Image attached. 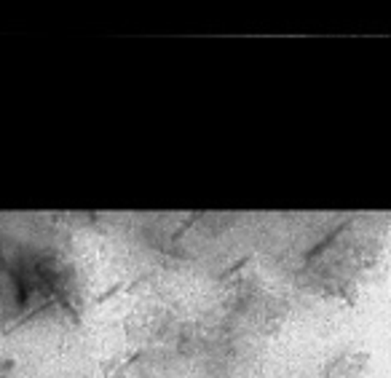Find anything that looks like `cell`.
<instances>
[{
	"mask_svg": "<svg viewBox=\"0 0 391 378\" xmlns=\"http://www.w3.org/2000/svg\"><path fill=\"white\" fill-rule=\"evenodd\" d=\"M11 368H14V362H0V378H8Z\"/></svg>",
	"mask_w": 391,
	"mask_h": 378,
	"instance_id": "1",
	"label": "cell"
}]
</instances>
